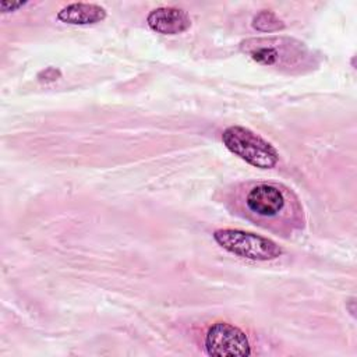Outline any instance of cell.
Wrapping results in <instances>:
<instances>
[{
	"mask_svg": "<svg viewBox=\"0 0 357 357\" xmlns=\"http://www.w3.org/2000/svg\"><path fill=\"white\" fill-rule=\"evenodd\" d=\"M25 4V1H17V3H11V1H1L0 3V10L3 13H7V11H14L20 7H22Z\"/></svg>",
	"mask_w": 357,
	"mask_h": 357,
	"instance_id": "cell-8",
	"label": "cell"
},
{
	"mask_svg": "<svg viewBox=\"0 0 357 357\" xmlns=\"http://www.w3.org/2000/svg\"><path fill=\"white\" fill-rule=\"evenodd\" d=\"M252 26L259 32H273L284 28V24L272 11L264 10L252 18Z\"/></svg>",
	"mask_w": 357,
	"mask_h": 357,
	"instance_id": "cell-7",
	"label": "cell"
},
{
	"mask_svg": "<svg viewBox=\"0 0 357 357\" xmlns=\"http://www.w3.org/2000/svg\"><path fill=\"white\" fill-rule=\"evenodd\" d=\"M148 26L162 35H177L191 26L190 15L177 7H159L146 17Z\"/></svg>",
	"mask_w": 357,
	"mask_h": 357,
	"instance_id": "cell-5",
	"label": "cell"
},
{
	"mask_svg": "<svg viewBox=\"0 0 357 357\" xmlns=\"http://www.w3.org/2000/svg\"><path fill=\"white\" fill-rule=\"evenodd\" d=\"M106 18V10L93 3H71L57 13V20L70 25H91Z\"/></svg>",
	"mask_w": 357,
	"mask_h": 357,
	"instance_id": "cell-6",
	"label": "cell"
},
{
	"mask_svg": "<svg viewBox=\"0 0 357 357\" xmlns=\"http://www.w3.org/2000/svg\"><path fill=\"white\" fill-rule=\"evenodd\" d=\"M205 349L209 356L219 357H247L251 354L245 333L227 322H216L208 329Z\"/></svg>",
	"mask_w": 357,
	"mask_h": 357,
	"instance_id": "cell-3",
	"label": "cell"
},
{
	"mask_svg": "<svg viewBox=\"0 0 357 357\" xmlns=\"http://www.w3.org/2000/svg\"><path fill=\"white\" fill-rule=\"evenodd\" d=\"M212 236L227 252L251 261H272L283 254V250L273 240L255 233L238 229H219Z\"/></svg>",
	"mask_w": 357,
	"mask_h": 357,
	"instance_id": "cell-2",
	"label": "cell"
},
{
	"mask_svg": "<svg viewBox=\"0 0 357 357\" xmlns=\"http://www.w3.org/2000/svg\"><path fill=\"white\" fill-rule=\"evenodd\" d=\"M223 145L245 163L258 169H272L279 162L276 148L243 126H230L222 132Z\"/></svg>",
	"mask_w": 357,
	"mask_h": 357,
	"instance_id": "cell-1",
	"label": "cell"
},
{
	"mask_svg": "<svg viewBox=\"0 0 357 357\" xmlns=\"http://www.w3.org/2000/svg\"><path fill=\"white\" fill-rule=\"evenodd\" d=\"M247 209L259 218H275L286 206V197L279 187L272 184H257L245 197Z\"/></svg>",
	"mask_w": 357,
	"mask_h": 357,
	"instance_id": "cell-4",
	"label": "cell"
}]
</instances>
